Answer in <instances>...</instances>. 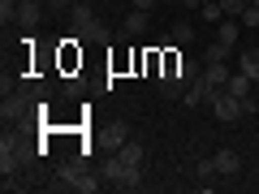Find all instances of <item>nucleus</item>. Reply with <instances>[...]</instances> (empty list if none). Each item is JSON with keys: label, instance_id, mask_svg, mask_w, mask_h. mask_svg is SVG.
<instances>
[{"label": "nucleus", "instance_id": "9b49d317", "mask_svg": "<svg viewBox=\"0 0 259 194\" xmlns=\"http://www.w3.org/2000/svg\"><path fill=\"white\" fill-rule=\"evenodd\" d=\"M160 95H164V100H177V95H186V82L177 74H164L160 78Z\"/></svg>", "mask_w": 259, "mask_h": 194}, {"label": "nucleus", "instance_id": "9d476101", "mask_svg": "<svg viewBox=\"0 0 259 194\" xmlns=\"http://www.w3.org/2000/svg\"><path fill=\"white\" fill-rule=\"evenodd\" d=\"M203 78L216 86V91H225V86H229V69H225V61L221 65H203Z\"/></svg>", "mask_w": 259, "mask_h": 194}, {"label": "nucleus", "instance_id": "f03ea898", "mask_svg": "<svg viewBox=\"0 0 259 194\" xmlns=\"http://www.w3.org/2000/svg\"><path fill=\"white\" fill-rule=\"evenodd\" d=\"M26 160H30V151L22 147L18 138H5V142H0V173H5V177H13Z\"/></svg>", "mask_w": 259, "mask_h": 194}, {"label": "nucleus", "instance_id": "6e6552de", "mask_svg": "<svg viewBox=\"0 0 259 194\" xmlns=\"http://www.w3.org/2000/svg\"><path fill=\"white\" fill-rule=\"evenodd\" d=\"M143 30H147V13H143V9H134L125 22H121V35H125V39H139Z\"/></svg>", "mask_w": 259, "mask_h": 194}, {"label": "nucleus", "instance_id": "412c9836", "mask_svg": "<svg viewBox=\"0 0 259 194\" xmlns=\"http://www.w3.org/2000/svg\"><path fill=\"white\" fill-rule=\"evenodd\" d=\"M199 13H203L207 22H216V26L225 22V13H221V5H216V0H203V9H199Z\"/></svg>", "mask_w": 259, "mask_h": 194}, {"label": "nucleus", "instance_id": "dca6fc26", "mask_svg": "<svg viewBox=\"0 0 259 194\" xmlns=\"http://www.w3.org/2000/svg\"><path fill=\"white\" fill-rule=\"evenodd\" d=\"M168 74H177V78H182V82H186V86H190V82H194V78L203 74V69H199V65H194V61H186V56H182V65H177V69H168Z\"/></svg>", "mask_w": 259, "mask_h": 194}, {"label": "nucleus", "instance_id": "7ed1b4c3", "mask_svg": "<svg viewBox=\"0 0 259 194\" xmlns=\"http://www.w3.org/2000/svg\"><path fill=\"white\" fill-rule=\"evenodd\" d=\"M212 112H216V121H225V125H233V121H238V117H242L246 108H242V100H238V95L221 91V95L212 100Z\"/></svg>", "mask_w": 259, "mask_h": 194}, {"label": "nucleus", "instance_id": "a211bd4d", "mask_svg": "<svg viewBox=\"0 0 259 194\" xmlns=\"http://www.w3.org/2000/svg\"><path fill=\"white\" fill-rule=\"evenodd\" d=\"M168 39H173V43H190V39H194V26H190V22H177V26L168 30Z\"/></svg>", "mask_w": 259, "mask_h": 194}, {"label": "nucleus", "instance_id": "6ab92c4d", "mask_svg": "<svg viewBox=\"0 0 259 194\" xmlns=\"http://www.w3.org/2000/svg\"><path fill=\"white\" fill-rule=\"evenodd\" d=\"M125 138H130L125 121H112V125H108V142H112V147H121V142H125Z\"/></svg>", "mask_w": 259, "mask_h": 194}, {"label": "nucleus", "instance_id": "5701e85b", "mask_svg": "<svg viewBox=\"0 0 259 194\" xmlns=\"http://www.w3.org/2000/svg\"><path fill=\"white\" fill-rule=\"evenodd\" d=\"M242 26H259V9H255V5H246V13H242Z\"/></svg>", "mask_w": 259, "mask_h": 194}, {"label": "nucleus", "instance_id": "39448f33", "mask_svg": "<svg viewBox=\"0 0 259 194\" xmlns=\"http://www.w3.org/2000/svg\"><path fill=\"white\" fill-rule=\"evenodd\" d=\"M212 160H216V173H221V177H238V173H242V156H238L233 147H221Z\"/></svg>", "mask_w": 259, "mask_h": 194}, {"label": "nucleus", "instance_id": "393cba45", "mask_svg": "<svg viewBox=\"0 0 259 194\" xmlns=\"http://www.w3.org/2000/svg\"><path fill=\"white\" fill-rule=\"evenodd\" d=\"M151 5H156V0H134V9H143V13H151Z\"/></svg>", "mask_w": 259, "mask_h": 194}, {"label": "nucleus", "instance_id": "aec40b11", "mask_svg": "<svg viewBox=\"0 0 259 194\" xmlns=\"http://www.w3.org/2000/svg\"><path fill=\"white\" fill-rule=\"evenodd\" d=\"M194 177H199V181H212V177H216V160H199V164H194Z\"/></svg>", "mask_w": 259, "mask_h": 194}, {"label": "nucleus", "instance_id": "f8f14e48", "mask_svg": "<svg viewBox=\"0 0 259 194\" xmlns=\"http://www.w3.org/2000/svg\"><path fill=\"white\" fill-rule=\"evenodd\" d=\"M112 156H121L125 164H143V142H130V138H125L117 151H112Z\"/></svg>", "mask_w": 259, "mask_h": 194}, {"label": "nucleus", "instance_id": "20e7f679", "mask_svg": "<svg viewBox=\"0 0 259 194\" xmlns=\"http://www.w3.org/2000/svg\"><path fill=\"white\" fill-rule=\"evenodd\" d=\"M39 18H44V5H39V0H18V26L22 30H35L39 26Z\"/></svg>", "mask_w": 259, "mask_h": 194}, {"label": "nucleus", "instance_id": "a878e982", "mask_svg": "<svg viewBox=\"0 0 259 194\" xmlns=\"http://www.w3.org/2000/svg\"><path fill=\"white\" fill-rule=\"evenodd\" d=\"M182 5H186V9H199V5H203V0H182Z\"/></svg>", "mask_w": 259, "mask_h": 194}, {"label": "nucleus", "instance_id": "f3484780", "mask_svg": "<svg viewBox=\"0 0 259 194\" xmlns=\"http://www.w3.org/2000/svg\"><path fill=\"white\" fill-rule=\"evenodd\" d=\"M216 5H221V13H225V18H242L250 0H216Z\"/></svg>", "mask_w": 259, "mask_h": 194}, {"label": "nucleus", "instance_id": "ddd939ff", "mask_svg": "<svg viewBox=\"0 0 259 194\" xmlns=\"http://www.w3.org/2000/svg\"><path fill=\"white\" fill-rule=\"evenodd\" d=\"M238 65H242V74H250V78H259V47H242V56H238Z\"/></svg>", "mask_w": 259, "mask_h": 194}, {"label": "nucleus", "instance_id": "b1692460", "mask_svg": "<svg viewBox=\"0 0 259 194\" xmlns=\"http://www.w3.org/2000/svg\"><path fill=\"white\" fill-rule=\"evenodd\" d=\"M39 5H44V9H69L74 0H39Z\"/></svg>", "mask_w": 259, "mask_h": 194}, {"label": "nucleus", "instance_id": "2eb2a0df", "mask_svg": "<svg viewBox=\"0 0 259 194\" xmlns=\"http://www.w3.org/2000/svg\"><path fill=\"white\" fill-rule=\"evenodd\" d=\"M229 52H233V47H229V43H221V39H216V43H207L203 61H207V65H221V61H229Z\"/></svg>", "mask_w": 259, "mask_h": 194}, {"label": "nucleus", "instance_id": "0eeeda50", "mask_svg": "<svg viewBox=\"0 0 259 194\" xmlns=\"http://www.w3.org/2000/svg\"><path fill=\"white\" fill-rule=\"evenodd\" d=\"M65 13H69L74 30H78V26H87V22H95V5H91V0H74V5H69Z\"/></svg>", "mask_w": 259, "mask_h": 194}, {"label": "nucleus", "instance_id": "4be33fe9", "mask_svg": "<svg viewBox=\"0 0 259 194\" xmlns=\"http://www.w3.org/2000/svg\"><path fill=\"white\" fill-rule=\"evenodd\" d=\"M9 18H18V0H0V22L9 26Z\"/></svg>", "mask_w": 259, "mask_h": 194}, {"label": "nucleus", "instance_id": "f257e3e1", "mask_svg": "<svg viewBox=\"0 0 259 194\" xmlns=\"http://www.w3.org/2000/svg\"><path fill=\"white\" fill-rule=\"evenodd\" d=\"M104 177H108L117 190H139V181H143V177H139V164H125L121 156H112V160H108Z\"/></svg>", "mask_w": 259, "mask_h": 194}, {"label": "nucleus", "instance_id": "4468645a", "mask_svg": "<svg viewBox=\"0 0 259 194\" xmlns=\"http://www.w3.org/2000/svg\"><path fill=\"white\" fill-rule=\"evenodd\" d=\"M238 26H242L238 18H225V22H221V30H216V39H221V43H229V47H233V43H238Z\"/></svg>", "mask_w": 259, "mask_h": 194}, {"label": "nucleus", "instance_id": "bb28decb", "mask_svg": "<svg viewBox=\"0 0 259 194\" xmlns=\"http://www.w3.org/2000/svg\"><path fill=\"white\" fill-rule=\"evenodd\" d=\"M250 5H255V9H259V0H250Z\"/></svg>", "mask_w": 259, "mask_h": 194}, {"label": "nucleus", "instance_id": "423d86ee", "mask_svg": "<svg viewBox=\"0 0 259 194\" xmlns=\"http://www.w3.org/2000/svg\"><path fill=\"white\" fill-rule=\"evenodd\" d=\"M74 35H78V43H108V39H112V30L104 26L100 18H95V22H87V26H78Z\"/></svg>", "mask_w": 259, "mask_h": 194}, {"label": "nucleus", "instance_id": "1a4fd4ad", "mask_svg": "<svg viewBox=\"0 0 259 194\" xmlns=\"http://www.w3.org/2000/svg\"><path fill=\"white\" fill-rule=\"evenodd\" d=\"M250 82H255L250 74H229V86H225V91L238 95V100H250Z\"/></svg>", "mask_w": 259, "mask_h": 194}]
</instances>
